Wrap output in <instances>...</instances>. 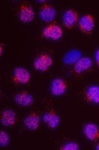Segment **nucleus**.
I'll return each mask as SVG.
<instances>
[{
  "label": "nucleus",
  "mask_w": 99,
  "mask_h": 150,
  "mask_svg": "<svg viewBox=\"0 0 99 150\" xmlns=\"http://www.w3.org/2000/svg\"><path fill=\"white\" fill-rule=\"evenodd\" d=\"M52 63V60L50 56L43 54L39 56L36 59L34 63V67L38 71H45L49 69Z\"/></svg>",
  "instance_id": "nucleus-5"
},
{
  "label": "nucleus",
  "mask_w": 99,
  "mask_h": 150,
  "mask_svg": "<svg viewBox=\"0 0 99 150\" xmlns=\"http://www.w3.org/2000/svg\"><path fill=\"white\" fill-rule=\"evenodd\" d=\"M83 132L91 141L95 142L99 141V127L95 124H87L83 128Z\"/></svg>",
  "instance_id": "nucleus-8"
},
{
  "label": "nucleus",
  "mask_w": 99,
  "mask_h": 150,
  "mask_svg": "<svg viewBox=\"0 0 99 150\" xmlns=\"http://www.w3.org/2000/svg\"><path fill=\"white\" fill-rule=\"evenodd\" d=\"M16 114L13 110H6L3 111L1 117L2 124L5 126H10L14 125L16 122Z\"/></svg>",
  "instance_id": "nucleus-14"
},
{
  "label": "nucleus",
  "mask_w": 99,
  "mask_h": 150,
  "mask_svg": "<svg viewBox=\"0 0 99 150\" xmlns=\"http://www.w3.org/2000/svg\"><path fill=\"white\" fill-rule=\"evenodd\" d=\"M19 17L24 23L31 21L34 17V13L31 5L26 3L21 4L19 6Z\"/></svg>",
  "instance_id": "nucleus-4"
},
{
  "label": "nucleus",
  "mask_w": 99,
  "mask_h": 150,
  "mask_svg": "<svg viewBox=\"0 0 99 150\" xmlns=\"http://www.w3.org/2000/svg\"><path fill=\"white\" fill-rule=\"evenodd\" d=\"M56 14V10L52 6L45 4L42 6L39 11V15L43 22H50L54 20Z\"/></svg>",
  "instance_id": "nucleus-7"
},
{
  "label": "nucleus",
  "mask_w": 99,
  "mask_h": 150,
  "mask_svg": "<svg viewBox=\"0 0 99 150\" xmlns=\"http://www.w3.org/2000/svg\"><path fill=\"white\" fill-rule=\"evenodd\" d=\"M10 138L9 135L4 132H0V145L2 147H5L9 144Z\"/></svg>",
  "instance_id": "nucleus-17"
},
{
  "label": "nucleus",
  "mask_w": 99,
  "mask_h": 150,
  "mask_svg": "<svg viewBox=\"0 0 99 150\" xmlns=\"http://www.w3.org/2000/svg\"><path fill=\"white\" fill-rule=\"evenodd\" d=\"M63 34L61 28L55 23H52L49 25L44 29L43 32V37L54 40L60 39Z\"/></svg>",
  "instance_id": "nucleus-1"
},
{
  "label": "nucleus",
  "mask_w": 99,
  "mask_h": 150,
  "mask_svg": "<svg viewBox=\"0 0 99 150\" xmlns=\"http://www.w3.org/2000/svg\"><path fill=\"white\" fill-rule=\"evenodd\" d=\"M82 57L81 52L77 50H71L65 55L63 62L66 64H75Z\"/></svg>",
  "instance_id": "nucleus-16"
},
{
  "label": "nucleus",
  "mask_w": 99,
  "mask_h": 150,
  "mask_svg": "<svg viewBox=\"0 0 99 150\" xmlns=\"http://www.w3.org/2000/svg\"><path fill=\"white\" fill-rule=\"evenodd\" d=\"M79 149L78 145L75 142H69L63 145L61 148L62 150H78Z\"/></svg>",
  "instance_id": "nucleus-18"
},
{
  "label": "nucleus",
  "mask_w": 99,
  "mask_h": 150,
  "mask_svg": "<svg viewBox=\"0 0 99 150\" xmlns=\"http://www.w3.org/2000/svg\"><path fill=\"white\" fill-rule=\"evenodd\" d=\"M67 88L66 83L60 78H56L51 83L50 91L52 94L56 96L63 95Z\"/></svg>",
  "instance_id": "nucleus-9"
},
{
  "label": "nucleus",
  "mask_w": 99,
  "mask_h": 150,
  "mask_svg": "<svg viewBox=\"0 0 99 150\" xmlns=\"http://www.w3.org/2000/svg\"><path fill=\"white\" fill-rule=\"evenodd\" d=\"M95 58L96 62L99 66V49L98 50L96 53Z\"/></svg>",
  "instance_id": "nucleus-19"
},
{
  "label": "nucleus",
  "mask_w": 99,
  "mask_h": 150,
  "mask_svg": "<svg viewBox=\"0 0 99 150\" xmlns=\"http://www.w3.org/2000/svg\"><path fill=\"white\" fill-rule=\"evenodd\" d=\"M30 78L31 75L29 71L22 68H16L13 73V81L16 84H27L29 82Z\"/></svg>",
  "instance_id": "nucleus-3"
},
{
  "label": "nucleus",
  "mask_w": 99,
  "mask_h": 150,
  "mask_svg": "<svg viewBox=\"0 0 99 150\" xmlns=\"http://www.w3.org/2000/svg\"><path fill=\"white\" fill-rule=\"evenodd\" d=\"M43 120L46 124L51 128L56 127L60 122L59 117L53 111H50L44 114Z\"/></svg>",
  "instance_id": "nucleus-12"
},
{
  "label": "nucleus",
  "mask_w": 99,
  "mask_h": 150,
  "mask_svg": "<svg viewBox=\"0 0 99 150\" xmlns=\"http://www.w3.org/2000/svg\"><path fill=\"white\" fill-rule=\"evenodd\" d=\"M84 97L88 102L99 103V87L93 86L88 87L85 91Z\"/></svg>",
  "instance_id": "nucleus-11"
},
{
  "label": "nucleus",
  "mask_w": 99,
  "mask_h": 150,
  "mask_svg": "<svg viewBox=\"0 0 99 150\" xmlns=\"http://www.w3.org/2000/svg\"><path fill=\"white\" fill-rule=\"evenodd\" d=\"M95 25V20L93 16L87 14L82 17L79 21L78 27L83 33L86 35L91 34Z\"/></svg>",
  "instance_id": "nucleus-2"
},
{
  "label": "nucleus",
  "mask_w": 99,
  "mask_h": 150,
  "mask_svg": "<svg viewBox=\"0 0 99 150\" xmlns=\"http://www.w3.org/2000/svg\"><path fill=\"white\" fill-rule=\"evenodd\" d=\"M24 124L28 129L32 130H36L39 127V117L35 113H31L26 117L24 121Z\"/></svg>",
  "instance_id": "nucleus-15"
},
{
  "label": "nucleus",
  "mask_w": 99,
  "mask_h": 150,
  "mask_svg": "<svg viewBox=\"0 0 99 150\" xmlns=\"http://www.w3.org/2000/svg\"><path fill=\"white\" fill-rule=\"evenodd\" d=\"M95 149L96 150H99V143H98L96 145Z\"/></svg>",
  "instance_id": "nucleus-20"
},
{
  "label": "nucleus",
  "mask_w": 99,
  "mask_h": 150,
  "mask_svg": "<svg viewBox=\"0 0 99 150\" xmlns=\"http://www.w3.org/2000/svg\"><path fill=\"white\" fill-rule=\"evenodd\" d=\"M78 16L75 10L70 9L66 11L63 17V22L65 27L67 29L73 28L77 23Z\"/></svg>",
  "instance_id": "nucleus-6"
},
{
  "label": "nucleus",
  "mask_w": 99,
  "mask_h": 150,
  "mask_svg": "<svg viewBox=\"0 0 99 150\" xmlns=\"http://www.w3.org/2000/svg\"><path fill=\"white\" fill-rule=\"evenodd\" d=\"M92 65V62L90 58L81 57L75 64L74 70L77 73H81L89 69Z\"/></svg>",
  "instance_id": "nucleus-13"
},
{
  "label": "nucleus",
  "mask_w": 99,
  "mask_h": 150,
  "mask_svg": "<svg viewBox=\"0 0 99 150\" xmlns=\"http://www.w3.org/2000/svg\"><path fill=\"white\" fill-rule=\"evenodd\" d=\"M15 99L18 105L24 107L31 106L34 102L33 96L25 91L17 94L15 96Z\"/></svg>",
  "instance_id": "nucleus-10"
}]
</instances>
